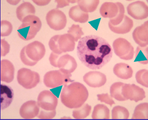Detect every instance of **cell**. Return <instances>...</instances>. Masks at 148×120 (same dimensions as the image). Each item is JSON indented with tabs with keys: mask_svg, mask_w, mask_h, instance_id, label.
Instances as JSON below:
<instances>
[{
	"mask_svg": "<svg viewBox=\"0 0 148 120\" xmlns=\"http://www.w3.org/2000/svg\"><path fill=\"white\" fill-rule=\"evenodd\" d=\"M17 33L20 38L27 41L34 38L42 27V22L35 15H29L22 20Z\"/></svg>",
	"mask_w": 148,
	"mask_h": 120,
	"instance_id": "3957f363",
	"label": "cell"
},
{
	"mask_svg": "<svg viewBox=\"0 0 148 120\" xmlns=\"http://www.w3.org/2000/svg\"><path fill=\"white\" fill-rule=\"evenodd\" d=\"M70 3H75L76 2H77V1L76 0H74V1H69Z\"/></svg>",
	"mask_w": 148,
	"mask_h": 120,
	"instance_id": "b9f144b4",
	"label": "cell"
},
{
	"mask_svg": "<svg viewBox=\"0 0 148 120\" xmlns=\"http://www.w3.org/2000/svg\"><path fill=\"white\" fill-rule=\"evenodd\" d=\"M119 12V7L116 3L105 2L100 9V13L104 18L112 19L116 17Z\"/></svg>",
	"mask_w": 148,
	"mask_h": 120,
	"instance_id": "44dd1931",
	"label": "cell"
},
{
	"mask_svg": "<svg viewBox=\"0 0 148 120\" xmlns=\"http://www.w3.org/2000/svg\"><path fill=\"white\" fill-rule=\"evenodd\" d=\"M55 2L57 3V6H56L57 9L68 6L70 4V2L68 0H56Z\"/></svg>",
	"mask_w": 148,
	"mask_h": 120,
	"instance_id": "f35d334b",
	"label": "cell"
},
{
	"mask_svg": "<svg viewBox=\"0 0 148 120\" xmlns=\"http://www.w3.org/2000/svg\"><path fill=\"white\" fill-rule=\"evenodd\" d=\"M132 119H148V103H140L135 109Z\"/></svg>",
	"mask_w": 148,
	"mask_h": 120,
	"instance_id": "4316f807",
	"label": "cell"
},
{
	"mask_svg": "<svg viewBox=\"0 0 148 120\" xmlns=\"http://www.w3.org/2000/svg\"><path fill=\"white\" fill-rule=\"evenodd\" d=\"M24 47L26 55L32 61L38 62L45 55L46 48L41 42L36 41Z\"/></svg>",
	"mask_w": 148,
	"mask_h": 120,
	"instance_id": "7c38bea8",
	"label": "cell"
},
{
	"mask_svg": "<svg viewBox=\"0 0 148 120\" xmlns=\"http://www.w3.org/2000/svg\"><path fill=\"white\" fill-rule=\"evenodd\" d=\"M84 82L93 88L100 87L105 85L107 78L105 74L98 71H91L86 73L83 77Z\"/></svg>",
	"mask_w": 148,
	"mask_h": 120,
	"instance_id": "5bb4252c",
	"label": "cell"
},
{
	"mask_svg": "<svg viewBox=\"0 0 148 120\" xmlns=\"http://www.w3.org/2000/svg\"><path fill=\"white\" fill-rule=\"evenodd\" d=\"M88 92L86 87L78 82H72L64 86L61 92L62 103L69 109H77L87 100Z\"/></svg>",
	"mask_w": 148,
	"mask_h": 120,
	"instance_id": "7a4b0ae2",
	"label": "cell"
},
{
	"mask_svg": "<svg viewBox=\"0 0 148 120\" xmlns=\"http://www.w3.org/2000/svg\"><path fill=\"white\" fill-rule=\"evenodd\" d=\"M119 7V12L116 17L110 19L109 23L113 26H117L119 25L123 20L125 16V7L122 3L119 2L116 3Z\"/></svg>",
	"mask_w": 148,
	"mask_h": 120,
	"instance_id": "4dcf8cb0",
	"label": "cell"
},
{
	"mask_svg": "<svg viewBox=\"0 0 148 120\" xmlns=\"http://www.w3.org/2000/svg\"><path fill=\"white\" fill-rule=\"evenodd\" d=\"M10 50V45L5 39L1 40V55L5 57L9 53Z\"/></svg>",
	"mask_w": 148,
	"mask_h": 120,
	"instance_id": "74e56055",
	"label": "cell"
},
{
	"mask_svg": "<svg viewBox=\"0 0 148 120\" xmlns=\"http://www.w3.org/2000/svg\"><path fill=\"white\" fill-rule=\"evenodd\" d=\"M68 34L73 37L75 42H77L78 40L81 38L82 36L84 34L82 30V28L78 25H73L69 28L68 31Z\"/></svg>",
	"mask_w": 148,
	"mask_h": 120,
	"instance_id": "d6a6232c",
	"label": "cell"
},
{
	"mask_svg": "<svg viewBox=\"0 0 148 120\" xmlns=\"http://www.w3.org/2000/svg\"><path fill=\"white\" fill-rule=\"evenodd\" d=\"M56 110L47 111L42 109L38 115V118L40 119H51L56 116Z\"/></svg>",
	"mask_w": 148,
	"mask_h": 120,
	"instance_id": "e575fe53",
	"label": "cell"
},
{
	"mask_svg": "<svg viewBox=\"0 0 148 120\" xmlns=\"http://www.w3.org/2000/svg\"><path fill=\"white\" fill-rule=\"evenodd\" d=\"M33 2L35 3L37 5L39 6H44L48 5L50 2L51 0H33Z\"/></svg>",
	"mask_w": 148,
	"mask_h": 120,
	"instance_id": "ab89813d",
	"label": "cell"
},
{
	"mask_svg": "<svg viewBox=\"0 0 148 120\" xmlns=\"http://www.w3.org/2000/svg\"><path fill=\"white\" fill-rule=\"evenodd\" d=\"M49 45L53 53L62 54L73 51L76 44L73 37L67 34L52 37L49 41Z\"/></svg>",
	"mask_w": 148,
	"mask_h": 120,
	"instance_id": "277c9868",
	"label": "cell"
},
{
	"mask_svg": "<svg viewBox=\"0 0 148 120\" xmlns=\"http://www.w3.org/2000/svg\"><path fill=\"white\" fill-rule=\"evenodd\" d=\"M127 11L130 16L136 20H143L148 17V5L143 1H138L130 3Z\"/></svg>",
	"mask_w": 148,
	"mask_h": 120,
	"instance_id": "4fadbf2b",
	"label": "cell"
},
{
	"mask_svg": "<svg viewBox=\"0 0 148 120\" xmlns=\"http://www.w3.org/2000/svg\"><path fill=\"white\" fill-rule=\"evenodd\" d=\"M136 80L138 84L145 87H148V71L146 69L138 71L135 76Z\"/></svg>",
	"mask_w": 148,
	"mask_h": 120,
	"instance_id": "1f68e13d",
	"label": "cell"
},
{
	"mask_svg": "<svg viewBox=\"0 0 148 120\" xmlns=\"http://www.w3.org/2000/svg\"><path fill=\"white\" fill-rule=\"evenodd\" d=\"M71 77V73L63 69L51 71L44 76V84L47 87L54 88L74 82Z\"/></svg>",
	"mask_w": 148,
	"mask_h": 120,
	"instance_id": "5b68a950",
	"label": "cell"
},
{
	"mask_svg": "<svg viewBox=\"0 0 148 120\" xmlns=\"http://www.w3.org/2000/svg\"><path fill=\"white\" fill-rule=\"evenodd\" d=\"M99 0H79L78 5L83 11L88 13L92 12L96 10L99 5Z\"/></svg>",
	"mask_w": 148,
	"mask_h": 120,
	"instance_id": "d4e9b609",
	"label": "cell"
},
{
	"mask_svg": "<svg viewBox=\"0 0 148 120\" xmlns=\"http://www.w3.org/2000/svg\"><path fill=\"white\" fill-rule=\"evenodd\" d=\"M16 16L17 18L22 21L24 18L29 15H34L36 9L34 5L29 2H24L16 9Z\"/></svg>",
	"mask_w": 148,
	"mask_h": 120,
	"instance_id": "7402d4cb",
	"label": "cell"
},
{
	"mask_svg": "<svg viewBox=\"0 0 148 120\" xmlns=\"http://www.w3.org/2000/svg\"><path fill=\"white\" fill-rule=\"evenodd\" d=\"M77 53L85 66L92 70H97L109 62L113 56V50L104 39L90 35L79 39Z\"/></svg>",
	"mask_w": 148,
	"mask_h": 120,
	"instance_id": "6da1fadb",
	"label": "cell"
},
{
	"mask_svg": "<svg viewBox=\"0 0 148 120\" xmlns=\"http://www.w3.org/2000/svg\"><path fill=\"white\" fill-rule=\"evenodd\" d=\"M1 109L3 110L11 104L14 99V91L7 85L1 84Z\"/></svg>",
	"mask_w": 148,
	"mask_h": 120,
	"instance_id": "ac0fdd59",
	"label": "cell"
},
{
	"mask_svg": "<svg viewBox=\"0 0 148 120\" xmlns=\"http://www.w3.org/2000/svg\"><path fill=\"white\" fill-rule=\"evenodd\" d=\"M40 112V107L37 102L29 100L22 104L19 110L21 117L25 119L34 118Z\"/></svg>",
	"mask_w": 148,
	"mask_h": 120,
	"instance_id": "9a60e30c",
	"label": "cell"
},
{
	"mask_svg": "<svg viewBox=\"0 0 148 120\" xmlns=\"http://www.w3.org/2000/svg\"><path fill=\"white\" fill-rule=\"evenodd\" d=\"M110 110L104 104H99L95 106L92 114L93 119H109Z\"/></svg>",
	"mask_w": 148,
	"mask_h": 120,
	"instance_id": "cb8c5ba5",
	"label": "cell"
},
{
	"mask_svg": "<svg viewBox=\"0 0 148 120\" xmlns=\"http://www.w3.org/2000/svg\"><path fill=\"white\" fill-rule=\"evenodd\" d=\"M20 57L21 60L25 65L29 66H33L37 63V62L32 61L30 59H28V57L26 55L25 52V47H24L22 49L21 51Z\"/></svg>",
	"mask_w": 148,
	"mask_h": 120,
	"instance_id": "8d00e7d4",
	"label": "cell"
},
{
	"mask_svg": "<svg viewBox=\"0 0 148 120\" xmlns=\"http://www.w3.org/2000/svg\"><path fill=\"white\" fill-rule=\"evenodd\" d=\"M14 67L12 62L3 59L1 61V80L10 83L14 80Z\"/></svg>",
	"mask_w": 148,
	"mask_h": 120,
	"instance_id": "e0dca14e",
	"label": "cell"
},
{
	"mask_svg": "<svg viewBox=\"0 0 148 120\" xmlns=\"http://www.w3.org/2000/svg\"><path fill=\"white\" fill-rule=\"evenodd\" d=\"M122 93L125 100L138 102L146 98V93L143 88L134 84H125L123 86Z\"/></svg>",
	"mask_w": 148,
	"mask_h": 120,
	"instance_id": "8fae6325",
	"label": "cell"
},
{
	"mask_svg": "<svg viewBox=\"0 0 148 120\" xmlns=\"http://www.w3.org/2000/svg\"><path fill=\"white\" fill-rule=\"evenodd\" d=\"M98 100H99L102 102L109 104L112 106L113 104H115L114 100H113V98L110 96L108 94H102L97 95Z\"/></svg>",
	"mask_w": 148,
	"mask_h": 120,
	"instance_id": "d590c367",
	"label": "cell"
},
{
	"mask_svg": "<svg viewBox=\"0 0 148 120\" xmlns=\"http://www.w3.org/2000/svg\"><path fill=\"white\" fill-rule=\"evenodd\" d=\"M46 21L49 27L55 30H62L67 24L65 14L57 9L48 12L46 16Z\"/></svg>",
	"mask_w": 148,
	"mask_h": 120,
	"instance_id": "9c48e42d",
	"label": "cell"
},
{
	"mask_svg": "<svg viewBox=\"0 0 148 120\" xmlns=\"http://www.w3.org/2000/svg\"><path fill=\"white\" fill-rule=\"evenodd\" d=\"M125 84L121 82H115L111 85L110 94L111 97L119 101H125V98L123 97L122 93L123 86Z\"/></svg>",
	"mask_w": 148,
	"mask_h": 120,
	"instance_id": "484cf974",
	"label": "cell"
},
{
	"mask_svg": "<svg viewBox=\"0 0 148 120\" xmlns=\"http://www.w3.org/2000/svg\"><path fill=\"white\" fill-rule=\"evenodd\" d=\"M133 27V22L130 17L125 15L123 21L117 26L109 23V27L112 32L117 34H125L130 32Z\"/></svg>",
	"mask_w": 148,
	"mask_h": 120,
	"instance_id": "d6986e66",
	"label": "cell"
},
{
	"mask_svg": "<svg viewBox=\"0 0 148 120\" xmlns=\"http://www.w3.org/2000/svg\"><path fill=\"white\" fill-rule=\"evenodd\" d=\"M112 116L113 119H128L130 117V112L125 107L119 105L113 108Z\"/></svg>",
	"mask_w": 148,
	"mask_h": 120,
	"instance_id": "f1b7e54d",
	"label": "cell"
},
{
	"mask_svg": "<svg viewBox=\"0 0 148 120\" xmlns=\"http://www.w3.org/2000/svg\"><path fill=\"white\" fill-rule=\"evenodd\" d=\"M69 17L76 22L84 23L88 21L89 18L88 13L83 11L78 5H75L70 9Z\"/></svg>",
	"mask_w": 148,
	"mask_h": 120,
	"instance_id": "603a6c76",
	"label": "cell"
},
{
	"mask_svg": "<svg viewBox=\"0 0 148 120\" xmlns=\"http://www.w3.org/2000/svg\"><path fill=\"white\" fill-rule=\"evenodd\" d=\"M114 75L123 80H128L133 76V71L130 65L125 63H119L113 68Z\"/></svg>",
	"mask_w": 148,
	"mask_h": 120,
	"instance_id": "ffe728a7",
	"label": "cell"
},
{
	"mask_svg": "<svg viewBox=\"0 0 148 120\" xmlns=\"http://www.w3.org/2000/svg\"><path fill=\"white\" fill-rule=\"evenodd\" d=\"M91 107L88 104H84L82 107L73 111V116L76 119H85L89 116L91 112Z\"/></svg>",
	"mask_w": 148,
	"mask_h": 120,
	"instance_id": "83f0119b",
	"label": "cell"
},
{
	"mask_svg": "<svg viewBox=\"0 0 148 120\" xmlns=\"http://www.w3.org/2000/svg\"><path fill=\"white\" fill-rule=\"evenodd\" d=\"M17 82L24 88L30 89L37 86L40 81V77L37 72L23 68L17 72Z\"/></svg>",
	"mask_w": 148,
	"mask_h": 120,
	"instance_id": "52a82bcc",
	"label": "cell"
},
{
	"mask_svg": "<svg viewBox=\"0 0 148 120\" xmlns=\"http://www.w3.org/2000/svg\"><path fill=\"white\" fill-rule=\"evenodd\" d=\"M12 26L10 22L7 20H3L1 22V36H8L10 35L12 31Z\"/></svg>",
	"mask_w": 148,
	"mask_h": 120,
	"instance_id": "836d02e7",
	"label": "cell"
},
{
	"mask_svg": "<svg viewBox=\"0 0 148 120\" xmlns=\"http://www.w3.org/2000/svg\"><path fill=\"white\" fill-rule=\"evenodd\" d=\"M133 39L136 43L141 47L147 46L148 44V22L136 27L132 33Z\"/></svg>",
	"mask_w": 148,
	"mask_h": 120,
	"instance_id": "2e32d148",
	"label": "cell"
},
{
	"mask_svg": "<svg viewBox=\"0 0 148 120\" xmlns=\"http://www.w3.org/2000/svg\"><path fill=\"white\" fill-rule=\"evenodd\" d=\"M143 64H148V47L138 46L135 53V60Z\"/></svg>",
	"mask_w": 148,
	"mask_h": 120,
	"instance_id": "f546056e",
	"label": "cell"
},
{
	"mask_svg": "<svg viewBox=\"0 0 148 120\" xmlns=\"http://www.w3.org/2000/svg\"><path fill=\"white\" fill-rule=\"evenodd\" d=\"M113 47L115 54L121 59L130 60L133 59L134 48L125 39H116L113 42Z\"/></svg>",
	"mask_w": 148,
	"mask_h": 120,
	"instance_id": "ba28073f",
	"label": "cell"
},
{
	"mask_svg": "<svg viewBox=\"0 0 148 120\" xmlns=\"http://www.w3.org/2000/svg\"><path fill=\"white\" fill-rule=\"evenodd\" d=\"M20 0H7V2H8L9 3H10L12 5H16L17 3L20 2Z\"/></svg>",
	"mask_w": 148,
	"mask_h": 120,
	"instance_id": "60d3db41",
	"label": "cell"
},
{
	"mask_svg": "<svg viewBox=\"0 0 148 120\" xmlns=\"http://www.w3.org/2000/svg\"><path fill=\"white\" fill-rule=\"evenodd\" d=\"M49 60L52 66L63 69L72 73L77 67V63L75 59L67 53L56 54L52 52Z\"/></svg>",
	"mask_w": 148,
	"mask_h": 120,
	"instance_id": "8992f818",
	"label": "cell"
},
{
	"mask_svg": "<svg viewBox=\"0 0 148 120\" xmlns=\"http://www.w3.org/2000/svg\"><path fill=\"white\" fill-rule=\"evenodd\" d=\"M37 103L41 109L52 111L56 110L57 107L58 98L51 91L44 90L39 94Z\"/></svg>",
	"mask_w": 148,
	"mask_h": 120,
	"instance_id": "30bf717a",
	"label": "cell"
}]
</instances>
